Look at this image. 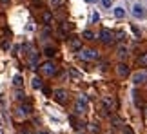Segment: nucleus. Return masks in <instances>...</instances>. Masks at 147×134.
Wrapping results in <instances>:
<instances>
[{
    "instance_id": "nucleus-1",
    "label": "nucleus",
    "mask_w": 147,
    "mask_h": 134,
    "mask_svg": "<svg viewBox=\"0 0 147 134\" xmlns=\"http://www.w3.org/2000/svg\"><path fill=\"white\" fill-rule=\"evenodd\" d=\"M40 71H42V72H44L45 76H53V74L56 72V65H55L53 62H45L44 65L40 67Z\"/></svg>"
},
{
    "instance_id": "nucleus-2",
    "label": "nucleus",
    "mask_w": 147,
    "mask_h": 134,
    "mask_svg": "<svg viewBox=\"0 0 147 134\" xmlns=\"http://www.w3.org/2000/svg\"><path fill=\"white\" fill-rule=\"evenodd\" d=\"M78 56H80L82 60H93V58H96L98 54H96V51H93V49H82Z\"/></svg>"
},
{
    "instance_id": "nucleus-3",
    "label": "nucleus",
    "mask_w": 147,
    "mask_h": 134,
    "mask_svg": "<svg viewBox=\"0 0 147 134\" xmlns=\"http://www.w3.org/2000/svg\"><path fill=\"white\" fill-rule=\"evenodd\" d=\"M145 80H147V72L145 71H138V72L133 74V82H134V83H144Z\"/></svg>"
},
{
    "instance_id": "nucleus-4",
    "label": "nucleus",
    "mask_w": 147,
    "mask_h": 134,
    "mask_svg": "<svg viewBox=\"0 0 147 134\" xmlns=\"http://www.w3.org/2000/svg\"><path fill=\"white\" fill-rule=\"evenodd\" d=\"M100 40H102L104 44H113V33H111L109 29H102V33H100Z\"/></svg>"
},
{
    "instance_id": "nucleus-5",
    "label": "nucleus",
    "mask_w": 147,
    "mask_h": 134,
    "mask_svg": "<svg viewBox=\"0 0 147 134\" xmlns=\"http://www.w3.org/2000/svg\"><path fill=\"white\" fill-rule=\"evenodd\" d=\"M144 15H145L144 7H142L140 4H134V5H133V16H136V18H142Z\"/></svg>"
},
{
    "instance_id": "nucleus-6",
    "label": "nucleus",
    "mask_w": 147,
    "mask_h": 134,
    "mask_svg": "<svg viewBox=\"0 0 147 134\" xmlns=\"http://www.w3.org/2000/svg\"><path fill=\"white\" fill-rule=\"evenodd\" d=\"M116 72H118V76H127L129 74V67L125 65V64H118V67H116Z\"/></svg>"
},
{
    "instance_id": "nucleus-7",
    "label": "nucleus",
    "mask_w": 147,
    "mask_h": 134,
    "mask_svg": "<svg viewBox=\"0 0 147 134\" xmlns=\"http://www.w3.org/2000/svg\"><path fill=\"white\" fill-rule=\"evenodd\" d=\"M66 96H67V93H66V91H62V89L55 91V98H56L58 101H66Z\"/></svg>"
},
{
    "instance_id": "nucleus-8",
    "label": "nucleus",
    "mask_w": 147,
    "mask_h": 134,
    "mask_svg": "<svg viewBox=\"0 0 147 134\" xmlns=\"http://www.w3.org/2000/svg\"><path fill=\"white\" fill-rule=\"evenodd\" d=\"M114 16L116 18H124L125 16V9L124 7H114Z\"/></svg>"
},
{
    "instance_id": "nucleus-9",
    "label": "nucleus",
    "mask_w": 147,
    "mask_h": 134,
    "mask_svg": "<svg viewBox=\"0 0 147 134\" xmlns=\"http://www.w3.org/2000/svg\"><path fill=\"white\" fill-rule=\"evenodd\" d=\"M138 64H140L142 67H147V53H144V54L138 58Z\"/></svg>"
},
{
    "instance_id": "nucleus-10",
    "label": "nucleus",
    "mask_w": 147,
    "mask_h": 134,
    "mask_svg": "<svg viewBox=\"0 0 147 134\" xmlns=\"http://www.w3.org/2000/svg\"><path fill=\"white\" fill-rule=\"evenodd\" d=\"M13 83H15L16 87H22V83H24V82H22V76H20V74H16V76L13 78Z\"/></svg>"
},
{
    "instance_id": "nucleus-11",
    "label": "nucleus",
    "mask_w": 147,
    "mask_h": 134,
    "mask_svg": "<svg viewBox=\"0 0 147 134\" xmlns=\"http://www.w3.org/2000/svg\"><path fill=\"white\" fill-rule=\"evenodd\" d=\"M33 87H35V89H42V80H40L38 76L33 78Z\"/></svg>"
},
{
    "instance_id": "nucleus-12",
    "label": "nucleus",
    "mask_w": 147,
    "mask_h": 134,
    "mask_svg": "<svg viewBox=\"0 0 147 134\" xmlns=\"http://www.w3.org/2000/svg\"><path fill=\"white\" fill-rule=\"evenodd\" d=\"M118 56H120V58H125V56H127V49H125L124 45L118 47Z\"/></svg>"
},
{
    "instance_id": "nucleus-13",
    "label": "nucleus",
    "mask_w": 147,
    "mask_h": 134,
    "mask_svg": "<svg viewBox=\"0 0 147 134\" xmlns=\"http://www.w3.org/2000/svg\"><path fill=\"white\" fill-rule=\"evenodd\" d=\"M84 38H85V40H93L95 34H93V31H85V33H84Z\"/></svg>"
},
{
    "instance_id": "nucleus-14",
    "label": "nucleus",
    "mask_w": 147,
    "mask_h": 134,
    "mask_svg": "<svg viewBox=\"0 0 147 134\" xmlns=\"http://www.w3.org/2000/svg\"><path fill=\"white\" fill-rule=\"evenodd\" d=\"M124 134H133V131H131V127H129V125H125V127H124Z\"/></svg>"
},
{
    "instance_id": "nucleus-15",
    "label": "nucleus",
    "mask_w": 147,
    "mask_h": 134,
    "mask_svg": "<svg viewBox=\"0 0 147 134\" xmlns=\"http://www.w3.org/2000/svg\"><path fill=\"white\" fill-rule=\"evenodd\" d=\"M45 54H47V56H53V54H55V49H51V47L45 49Z\"/></svg>"
},
{
    "instance_id": "nucleus-16",
    "label": "nucleus",
    "mask_w": 147,
    "mask_h": 134,
    "mask_svg": "<svg viewBox=\"0 0 147 134\" xmlns=\"http://www.w3.org/2000/svg\"><path fill=\"white\" fill-rule=\"evenodd\" d=\"M111 2H113V0H102V4H104V7H111Z\"/></svg>"
},
{
    "instance_id": "nucleus-17",
    "label": "nucleus",
    "mask_w": 147,
    "mask_h": 134,
    "mask_svg": "<svg viewBox=\"0 0 147 134\" xmlns=\"http://www.w3.org/2000/svg\"><path fill=\"white\" fill-rule=\"evenodd\" d=\"M44 20H45V22H49V20H51V15H49V13H45V15H44Z\"/></svg>"
},
{
    "instance_id": "nucleus-18",
    "label": "nucleus",
    "mask_w": 147,
    "mask_h": 134,
    "mask_svg": "<svg viewBox=\"0 0 147 134\" xmlns=\"http://www.w3.org/2000/svg\"><path fill=\"white\" fill-rule=\"evenodd\" d=\"M145 114H147V109H145Z\"/></svg>"
}]
</instances>
